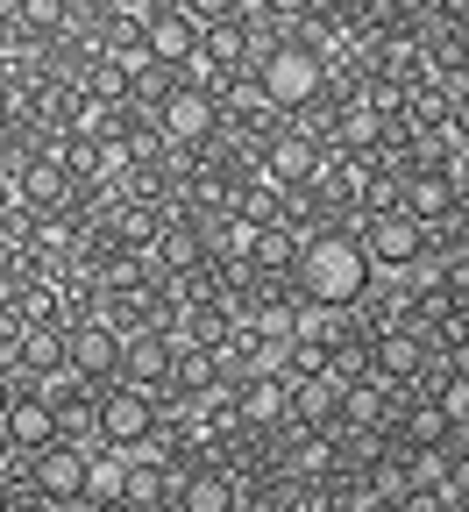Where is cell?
I'll use <instances>...</instances> for the list:
<instances>
[{
  "label": "cell",
  "mask_w": 469,
  "mask_h": 512,
  "mask_svg": "<svg viewBox=\"0 0 469 512\" xmlns=\"http://www.w3.org/2000/svg\"><path fill=\"white\" fill-rule=\"evenodd\" d=\"M377 285V264H370V249L349 221H334V228H313L299 235V256H292V292L306 306H327V313H349L363 306Z\"/></svg>",
  "instance_id": "1"
},
{
  "label": "cell",
  "mask_w": 469,
  "mask_h": 512,
  "mask_svg": "<svg viewBox=\"0 0 469 512\" xmlns=\"http://www.w3.org/2000/svg\"><path fill=\"white\" fill-rule=\"evenodd\" d=\"M249 86H256L263 107H278L285 121H299V114L327 93V50H320L306 29H285L278 43H263V50H256Z\"/></svg>",
  "instance_id": "2"
},
{
  "label": "cell",
  "mask_w": 469,
  "mask_h": 512,
  "mask_svg": "<svg viewBox=\"0 0 469 512\" xmlns=\"http://www.w3.org/2000/svg\"><path fill=\"white\" fill-rule=\"evenodd\" d=\"M370 384H384L391 399H406V392H427L434 384V349L398 320V328L370 335Z\"/></svg>",
  "instance_id": "3"
},
{
  "label": "cell",
  "mask_w": 469,
  "mask_h": 512,
  "mask_svg": "<svg viewBox=\"0 0 469 512\" xmlns=\"http://www.w3.org/2000/svg\"><path fill=\"white\" fill-rule=\"evenodd\" d=\"M157 392H136V384H107L100 392V441L93 448H114V456H143L157 441Z\"/></svg>",
  "instance_id": "4"
},
{
  "label": "cell",
  "mask_w": 469,
  "mask_h": 512,
  "mask_svg": "<svg viewBox=\"0 0 469 512\" xmlns=\"http://www.w3.org/2000/svg\"><path fill=\"white\" fill-rule=\"evenodd\" d=\"M356 235H363V249H370L377 278H406V271H420L427 249H434V235H427L413 214H398V207H391V214H363Z\"/></svg>",
  "instance_id": "5"
},
{
  "label": "cell",
  "mask_w": 469,
  "mask_h": 512,
  "mask_svg": "<svg viewBox=\"0 0 469 512\" xmlns=\"http://www.w3.org/2000/svg\"><path fill=\"white\" fill-rule=\"evenodd\" d=\"M157 136L171 143V157L214 143V136H221V93H207V86H171L164 107H157Z\"/></svg>",
  "instance_id": "6"
},
{
  "label": "cell",
  "mask_w": 469,
  "mask_h": 512,
  "mask_svg": "<svg viewBox=\"0 0 469 512\" xmlns=\"http://www.w3.org/2000/svg\"><path fill=\"white\" fill-rule=\"evenodd\" d=\"M64 377L93 384V392H107V384H121V335L107 328V320H72L64 328Z\"/></svg>",
  "instance_id": "7"
},
{
  "label": "cell",
  "mask_w": 469,
  "mask_h": 512,
  "mask_svg": "<svg viewBox=\"0 0 469 512\" xmlns=\"http://www.w3.org/2000/svg\"><path fill=\"white\" fill-rule=\"evenodd\" d=\"M86 463H93V448H79V441H43L36 456H22V477H29V491L50 498V505H79V498H86Z\"/></svg>",
  "instance_id": "8"
},
{
  "label": "cell",
  "mask_w": 469,
  "mask_h": 512,
  "mask_svg": "<svg viewBox=\"0 0 469 512\" xmlns=\"http://www.w3.org/2000/svg\"><path fill=\"white\" fill-rule=\"evenodd\" d=\"M398 214H413L427 235H441L462 214V192L448 164H420V171H398Z\"/></svg>",
  "instance_id": "9"
},
{
  "label": "cell",
  "mask_w": 469,
  "mask_h": 512,
  "mask_svg": "<svg viewBox=\"0 0 469 512\" xmlns=\"http://www.w3.org/2000/svg\"><path fill=\"white\" fill-rule=\"evenodd\" d=\"M263 178H271V185H320V171H327V150L306 136V128L292 121V128H278V136L271 143H263Z\"/></svg>",
  "instance_id": "10"
},
{
  "label": "cell",
  "mask_w": 469,
  "mask_h": 512,
  "mask_svg": "<svg viewBox=\"0 0 469 512\" xmlns=\"http://www.w3.org/2000/svg\"><path fill=\"white\" fill-rule=\"evenodd\" d=\"M171 363H178V342L164 328H143V335H121V384L136 392H171Z\"/></svg>",
  "instance_id": "11"
},
{
  "label": "cell",
  "mask_w": 469,
  "mask_h": 512,
  "mask_svg": "<svg viewBox=\"0 0 469 512\" xmlns=\"http://www.w3.org/2000/svg\"><path fill=\"white\" fill-rule=\"evenodd\" d=\"M228 413L256 434H285L292 427V399H285V384L278 377H235L228 384Z\"/></svg>",
  "instance_id": "12"
},
{
  "label": "cell",
  "mask_w": 469,
  "mask_h": 512,
  "mask_svg": "<svg viewBox=\"0 0 469 512\" xmlns=\"http://www.w3.org/2000/svg\"><path fill=\"white\" fill-rule=\"evenodd\" d=\"M192 271H207V228L199 221H185V214H171L164 221V235L150 242V278H192Z\"/></svg>",
  "instance_id": "13"
},
{
  "label": "cell",
  "mask_w": 469,
  "mask_h": 512,
  "mask_svg": "<svg viewBox=\"0 0 469 512\" xmlns=\"http://www.w3.org/2000/svg\"><path fill=\"white\" fill-rule=\"evenodd\" d=\"M143 36H150V64H171V72H185V64L199 57V36H207V29H199V22L178 8V0H164V8L143 15Z\"/></svg>",
  "instance_id": "14"
},
{
  "label": "cell",
  "mask_w": 469,
  "mask_h": 512,
  "mask_svg": "<svg viewBox=\"0 0 469 512\" xmlns=\"http://www.w3.org/2000/svg\"><path fill=\"white\" fill-rule=\"evenodd\" d=\"M8 192H15V207H29V214H64L72 178H64L57 157H22V164H8Z\"/></svg>",
  "instance_id": "15"
},
{
  "label": "cell",
  "mask_w": 469,
  "mask_h": 512,
  "mask_svg": "<svg viewBox=\"0 0 469 512\" xmlns=\"http://www.w3.org/2000/svg\"><path fill=\"white\" fill-rule=\"evenodd\" d=\"M43 392H50V413H57V441H79V448L100 441V392H93V384H79V377H50Z\"/></svg>",
  "instance_id": "16"
},
{
  "label": "cell",
  "mask_w": 469,
  "mask_h": 512,
  "mask_svg": "<svg viewBox=\"0 0 469 512\" xmlns=\"http://www.w3.org/2000/svg\"><path fill=\"white\" fill-rule=\"evenodd\" d=\"M178 484H185V470H178V463H164L157 448H143V456H121V498L136 505V512L171 505V498H178Z\"/></svg>",
  "instance_id": "17"
},
{
  "label": "cell",
  "mask_w": 469,
  "mask_h": 512,
  "mask_svg": "<svg viewBox=\"0 0 469 512\" xmlns=\"http://www.w3.org/2000/svg\"><path fill=\"white\" fill-rule=\"evenodd\" d=\"M178 512H242V477L228 470V463H192L185 470V484H178V498H171Z\"/></svg>",
  "instance_id": "18"
},
{
  "label": "cell",
  "mask_w": 469,
  "mask_h": 512,
  "mask_svg": "<svg viewBox=\"0 0 469 512\" xmlns=\"http://www.w3.org/2000/svg\"><path fill=\"white\" fill-rule=\"evenodd\" d=\"M8 441H15V456H36L43 441H57V413H50V392L43 384H15V399H8Z\"/></svg>",
  "instance_id": "19"
},
{
  "label": "cell",
  "mask_w": 469,
  "mask_h": 512,
  "mask_svg": "<svg viewBox=\"0 0 469 512\" xmlns=\"http://www.w3.org/2000/svg\"><path fill=\"white\" fill-rule=\"evenodd\" d=\"M292 256H299V235H292V228H256L242 271H249V278H292Z\"/></svg>",
  "instance_id": "20"
},
{
  "label": "cell",
  "mask_w": 469,
  "mask_h": 512,
  "mask_svg": "<svg viewBox=\"0 0 469 512\" xmlns=\"http://www.w3.org/2000/svg\"><path fill=\"white\" fill-rule=\"evenodd\" d=\"M22 36H36V43H50V36H64L72 29V0H15V15H8Z\"/></svg>",
  "instance_id": "21"
},
{
  "label": "cell",
  "mask_w": 469,
  "mask_h": 512,
  "mask_svg": "<svg viewBox=\"0 0 469 512\" xmlns=\"http://www.w3.org/2000/svg\"><path fill=\"white\" fill-rule=\"evenodd\" d=\"M441 498H448V512H469V441H455V448H448V470H441Z\"/></svg>",
  "instance_id": "22"
},
{
  "label": "cell",
  "mask_w": 469,
  "mask_h": 512,
  "mask_svg": "<svg viewBox=\"0 0 469 512\" xmlns=\"http://www.w3.org/2000/svg\"><path fill=\"white\" fill-rule=\"evenodd\" d=\"M249 8H256V15H271L278 29H306L320 0H249Z\"/></svg>",
  "instance_id": "23"
},
{
  "label": "cell",
  "mask_w": 469,
  "mask_h": 512,
  "mask_svg": "<svg viewBox=\"0 0 469 512\" xmlns=\"http://www.w3.org/2000/svg\"><path fill=\"white\" fill-rule=\"evenodd\" d=\"M178 8H185L199 29H214V22H235V15H242V0H178Z\"/></svg>",
  "instance_id": "24"
},
{
  "label": "cell",
  "mask_w": 469,
  "mask_h": 512,
  "mask_svg": "<svg viewBox=\"0 0 469 512\" xmlns=\"http://www.w3.org/2000/svg\"><path fill=\"white\" fill-rule=\"evenodd\" d=\"M448 136H455V143H469V86H462V93H455V107H448Z\"/></svg>",
  "instance_id": "25"
},
{
  "label": "cell",
  "mask_w": 469,
  "mask_h": 512,
  "mask_svg": "<svg viewBox=\"0 0 469 512\" xmlns=\"http://www.w3.org/2000/svg\"><path fill=\"white\" fill-rule=\"evenodd\" d=\"M8 114H15V79L0 72V121H8Z\"/></svg>",
  "instance_id": "26"
},
{
  "label": "cell",
  "mask_w": 469,
  "mask_h": 512,
  "mask_svg": "<svg viewBox=\"0 0 469 512\" xmlns=\"http://www.w3.org/2000/svg\"><path fill=\"white\" fill-rule=\"evenodd\" d=\"M22 456H15V441H8V427H0V470H15Z\"/></svg>",
  "instance_id": "27"
},
{
  "label": "cell",
  "mask_w": 469,
  "mask_h": 512,
  "mask_svg": "<svg viewBox=\"0 0 469 512\" xmlns=\"http://www.w3.org/2000/svg\"><path fill=\"white\" fill-rule=\"evenodd\" d=\"M8 399H15V377L0 370V420H8Z\"/></svg>",
  "instance_id": "28"
},
{
  "label": "cell",
  "mask_w": 469,
  "mask_h": 512,
  "mask_svg": "<svg viewBox=\"0 0 469 512\" xmlns=\"http://www.w3.org/2000/svg\"><path fill=\"white\" fill-rule=\"evenodd\" d=\"M93 512H136V505H128V498H100Z\"/></svg>",
  "instance_id": "29"
},
{
  "label": "cell",
  "mask_w": 469,
  "mask_h": 512,
  "mask_svg": "<svg viewBox=\"0 0 469 512\" xmlns=\"http://www.w3.org/2000/svg\"><path fill=\"white\" fill-rule=\"evenodd\" d=\"M0 512H8V470H0Z\"/></svg>",
  "instance_id": "30"
},
{
  "label": "cell",
  "mask_w": 469,
  "mask_h": 512,
  "mask_svg": "<svg viewBox=\"0 0 469 512\" xmlns=\"http://www.w3.org/2000/svg\"><path fill=\"white\" fill-rule=\"evenodd\" d=\"M0 72H8V43H0Z\"/></svg>",
  "instance_id": "31"
}]
</instances>
